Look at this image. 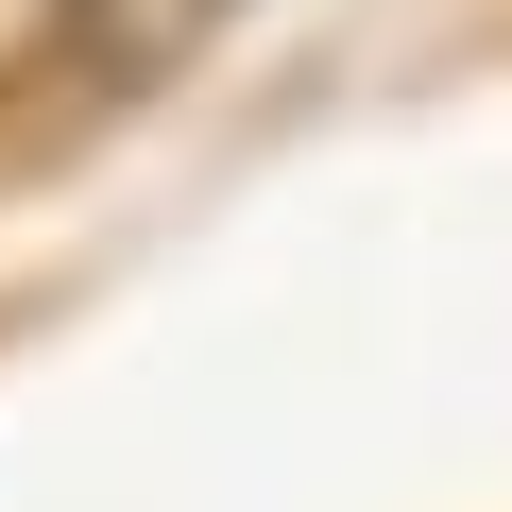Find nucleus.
<instances>
[{
  "instance_id": "obj_1",
  "label": "nucleus",
  "mask_w": 512,
  "mask_h": 512,
  "mask_svg": "<svg viewBox=\"0 0 512 512\" xmlns=\"http://www.w3.org/2000/svg\"><path fill=\"white\" fill-rule=\"evenodd\" d=\"M103 35V0H0V86H35V69H69Z\"/></svg>"
}]
</instances>
